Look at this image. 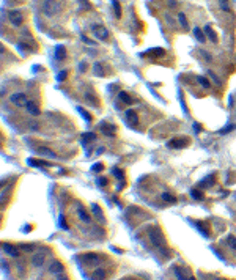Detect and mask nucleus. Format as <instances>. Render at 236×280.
Here are the masks:
<instances>
[{"instance_id":"f257e3e1","label":"nucleus","mask_w":236,"mask_h":280,"mask_svg":"<svg viewBox=\"0 0 236 280\" xmlns=\"http://www.w3.org/2000/svg\"><path fill=\"white\" fill-rule=\"evenodd\" d=\"M60 10H62L60 0H44V2H43V11H44V14L47 18L55 16Z\"/></svg>"},{"instance_id":"f03ea898","label":"nucleus","mask_w":236,"mask_h":280,"mask_svg":"<svg viewBox=\"0 0 236 280\" xmlns=\"http://www.w3.org/2000/svg\"><path fill=\"white\" fill-rule=\"evenodd\" d=\"M148 236H150L151 242H153L156 247L162 249V247L165 245V239H164V236H162V233H161V230H159L158 227L150 228V230H148Z\"/></svg>"},{"instance_id":"7ed1b4c3","label":"nucleus","mask_w":236,"mask_h":280,"mask_svg":"<svg viewBox=\"0 0 236 280\" xmlns=\"http://www.w3.org/2000/svg\"><path fill=\"white\" fill-rule=\"evenodd\" d=\"M91 30H93V33H94V36H96L98 40H101V41H107V38H109V32H107L105 27H102V25H93Z\"/></svg>"},{"instance_id":"20e7f679","label":"nucleus","mask_w":236,"mask_h":280,"mask_svg":"<svg viewBox=\"0 0 236 280\" xmlns=\"http://www.w3.org/2000/svg\"><path fill=\"white\" fill-rule=\"evenodd\" d=\"M10 101H11L14 105H18V107H24V105H27V102H29L24 93H13L11 98H10Z\"/></svg>"},{"instance_id":"39448f33","label":"nucleus","mask_w":236,"mask_h":280,"mask_svg":"<svg viewBox=\"0 0 236 280\" xmlns=\"http://www.w3.org/2000/svg\"><path fill=\"white\" fill-rule=\"evenodd\" d=\"M80 260H82V263H85L88 266H94L99 263V256L96 253H85L83 256H80Z\"/></svg>"},{"instance_id":"423d86ee","label":"nucleus","mask_w":236,"mask_h":280,"mask_svg":"<svg viewBox=\"0 0 236 280\" xmlns=\"http://www.w3.org/2000/svg\"><path fill=\"white\" fill-rule=\"evenodd\" d=\"M8 19H10V22H11L14 27H19V25L22 24V16H21L19 11H10Z\"/></svg>"},{"instance_id":"0eeeda50","label":"nucleus","mask_w":236,"mask_h":280,"mask_svg":"<svg viewBox=\"0 0 236 280\" xmlns=\"http://www.w3.org/2000/svg\"><path fill=\"white\" fill-rule=\"evenodd\" d=\"M189 143V138H173V140H170L169 142V147L170 148H183V147H186Z\"/></svg>"},{"instance_id":"6e6552de","label":"nucleus","mask_w":236,"mask_h":280,"mask_svg":"<svg viewBox=\"0 0 236 280\" xmlns=\"http://www.w3.org/2000/svg\"><path fill=\"white\" fill-rule=\"evenodd\" d=\"M44 260H46L44 252H38V253H35V255L32 256V264H33L35 267H40V266L44 264Z\"/></svg>"},{"instance_id":"1a4fd4ad","label":"nucleus","mask_w":236,"mask_h":280,"mask_svg":"<svg viewBox=\"0 0 236 280\" xmlns=\"http://www.w3.org/2000/svg\"><path fill=\"white\" fill-rule=\"evenodd\" d=\"M2 249H3V252H7V253L11 255V256H18V255H19V249L14 247V245H11V244L3 242V244H2Z\"/></svg>"},{"instance_id":"9d476101","label":"nucleus","mask_w":236,"mask_h":280,"mask_svg":"<svg viewBox=\"0 0 236 280\" xmlns=\"http://www.w3.org/2000/svg\"><path fill=\"white\" fill-rule=\"evenodd\" d=\"M55 58L58 62H62V60L66 58V47L65 46H57L55 47Z\"/></svg>"},{"instance_id":"9b49d317","label":"nucleus","mask_w":236,"mask_h":280,"mask_svg":"<svg viewBox=\"0 0 236 280\" xmlns=\"http://www.w3.org/2000/svg\"><path fill=\"white\" fill-rule=\"evenodd\" d=\"M25 107H27V112H29L30 115H33V116H38V115H40V109H38V105H36L33 101H29Z\"/></svg>"},{"instance_id":"f8f14e48","label":"nucleus","mask_w":236,"mask_h":280,"mask_svg":"<svg viewBox=\"0 0 236 280\" xmlns=\"http://www.w3.org/2000/svg\"><path fill=\"white\" fill-rule=\"evenodd\" d=\"M49 271H51L52 274H62V272H63V264H62L60 261H54V263L51 264Z\"/></svg>"},{"instance_id":"ddd939ff","label":"nucleus","mask_w":236,"mask_h":280,"mask_svg":"<svg viewBox=\"0 0 236 280\" xmlns=\"http://www.w3.org/2000/svg\"><path fill=\"white\" fill-rule=\"evenodd\" d=\"M205 33H206V36H209V40L212 43H217V33L211 29V25H205Z\"/></svg>"},{"instance_id":"4468645a","label":"nucleus","mask_w":236,"mask_h":280,"mask_svg":"<svg viewBox=\"0 0 236 280\" xmlns=\"http://www.w3.org/2000/svg\"><path fill=\"white\" fill-rule=\"evenodd\" d=\"M126 118H128V121H129V124H137L139 123V116H137V113L136 112H132V110H128L126 112Z\"/></svg>"},{"instance_id":"2eb2a0df","label":"nucleus","mask_w":236,"mask_h":280,"mask_svg":"<svg viewBox=\"0 0 236 280\" xmlns=\"http://www.w3.org/2000/svg\"><path fill=\"white\" fill-rule=\"evenodd\" d=\"M93 71H94V76L98 77H104V68H102V63H94L93 65Z\"/></svg>"},{"instance_id":"dca6fc26","label":"nucleus","mask_w":236,"mask_h":280,"mask_svg":"<svg viewBox=\"0 0 236 280\" xmlns=\"http://www.w3.org/2000/svg\"><path fill=\"white\" fill-rule=\"evenodd\" d=\"M104 278H105V271L101 269V267L94 269V272H93V280H104Z\"/></svg>"},{"instance_id":"f3484780","label":"nucleus","mask_w":236,"mask_h":280,"mask_svg":"<svg viewBox=\"0 0 236 280\" xmlns=\"http://www.w3.org/2000/svg\"><path fill=\"white\" fill-rule=\"evenodd\" d=\"M80 138H82L83 143H87V142H91V140H96V134L94 132H83Z\"/></svg>"},{"instance_id":"a211bd4d","label":"nucleus","mask_w":236,"mask_h":280,"mask_svg":"<svg viewBox=\"0 0 236 280\" xmlns=\"http://www.w3.org/2000/svg\"><path fill=\"white\" fill-rule=\"evenodd\" d=\"M115 131H116V127H115V126H112V124H109V126L102 124V132H104L105 135H110V137H113V135H115Z\"/></svg>"},{"instance_id":"6ab92c4d","label":"nucleus","mask_w":236,"mask_h":280,"mask_svg":"<svg viewBox=\"0 0 236 280\" xmlns=\"http://www.w3.org/2000/svg\"><path fill=\"white\" fill-rule=\"evenodd\" d=\"M29 164H30L32 167H43V165L49 167V165H51L49 162H46V161H38V159H29Z\"/></svg>"},{"instance_id":"aec40b11","label":"nucleus","mask_w":236,"mask_h":280,"mask_svg":"<svg viewBox=\"0 0 236 280\" xmlns=\"http://www.w3.org/2000/svg\"><path fill=\"white\" fill-rule=\"evenodd\" d=\"M77 214H79V217H80V219H82L83 222H87V223H88V222L91 220V219H90V216H88V214L85 213V209H83L82 206H79V208H77Z\"/></svg>"},{"instance_id":"412c9836","label":"nucleus","mask_w":236,"mask_h":280,"mask_svg":"<svg viewBox=\"0 0 236 280\" xmlns=\"http://www.w3.org/2000/svg\"><path fill=\"white\" fill-rule=\"evenodd\" d=\"M118 98H120L125 104H131L132 102V99H131V96L126 93V91H120V94H118Z\"/></svg>"},{"instance_id":"4be33fe9","label":"nucleus","mask_w":236,"mask_h":280,"mask_svg":"<svg viewBox=\"0 0 236 280\" xmlns=\"http://www.w3.org/2000/svg\"><path fill=\"white\" fill-rule=\"evenodd\" d=\"M178 21H180V24L183 25V29H184V30H187V29H189V24H187V19H186V14H183V13H180V14H178Z\"/></svg>"},{"instance_id":"5701e85b","label":"nucleus","mask_w":236,"mask_h":280,"mask_svg":"<svg viewBox=\"0 0 236 280\" xmlns=\"http://www.w3.org/2000/svg\"><path fill=\"white\" fill-rule=\"evenodd\" d=\"M91 209H93V214L99 219V220H102V211H101V208H99V205H96V203H93V206H91Z\"/></svg>"},{"instance_id":"b1692460","label":"nucleus","mask_w":236,"mask_h":280,"mask_svg":"<svg viewBox=\"0 0 236 280\" xmlns=\"http://www.w3.org/2000/svg\"><path fill=\"white\" fill-rule=\"evenodd\" d=\"M197 80H198V83H200L203 88H206V90H208V88H209V85H211V83H209V80H208L206 77H203V76H198V77H197Z\"/></svg>"},{"instance_id":"393cba45","label":"nucleus","mask_w":236,"mask_h":280,"mask_svg":"<svg viewBox=\"0 0 236 280\" xmlns=\"http://www.w3.org/2000/svg\"><path fill=\"white\" fill-rule=\"evenodd\" d=\"M113 11H115L116 18L121 16V7H120V2H118V0H113Z\"/></svg>"},{"instance_id":"a878e982","label":"nucleus","mask_w":236,"mask_h":280,"mask_svg":"<svg viewBox=\"0 0 236 280\" xmlns=\"http://www.w3.org/2000/svg\"><path fill=\"white\" fill-rule=\"evenodd\" d=\"M194 35L197 36V40H198L200 43H203V41H205V35H203V32H201L198 27H195V29H194Z\"/></svg>"},{"instance_id":"bb28decb","label":"nucleus","mask_w":236,"mask_h":280,"mask_svg":"<svg viewBox=\"0 0 236 280\" xmlns=\"http://www.w3.org/2000/svg\"><path fill=\"white\" fill-rule=\"evenodd\" d=\"M162 200H164V202H169V203H176V198H175L173 195H170L169 192H164V194H162Z\"/></svg>"},{"instance_id":"cd10ccee","label":"nucleus","mask_w":236,"mask_h":280,"mask_svg":"<svg viewBox=\"0 0 236 280\" xmlns=\"http://www.w3.org/2000/svg\"><path fill=\"white\" fill-rule=\"evenodd\" d=\"M40 153H41L43 156H49V158H55V154H54V151H51L49 148H40Z\"/></svg>"},{"instance_id":"c85d7f7f","label":"nucleus","mask_w":236,"mask_h":280,"mask_svg":"<svg viewBox=\"0 0 236 280\" xmlns=\"http://www.w3.org/2000/svg\"><path fill=\"white\" fill-rule=\"evenodd\" d=\"M79 112H80V113L83 115V118H85V121H87V123H90V121H91V115H90V113H88V112H87L85 109L79 107Z\"/></svg>"},{"instance_id":"c756f323","label":"nucleus","mask_w":236,"mask_h":280,"mask_svg":"<svg viewBox=\"0 0 236 280\" xmlns=\"http://www.w3.org/2000/svg\"><path fill=\"white\" fill-rule=\"evenodd\" d=\"M233 129H234V124H233V123H230V124H227L223 129H220V131H219V134H228V132H230V131H233Z\"/></svg>"},{"instance_id":"7c9ffc66","label":"nucleus","mask_w":236,"mask_h":280,"mask_svg":"<svg viewBox=\"0 0 236 280\" xmlns=\"http://www.w3.org/2000/svg\"><path fill=\"white\" fill-rule=\"evenodd\" d=\"M190 195H192L195 200H203V194H201L200 191H197V189H194V191L190 192Z\"/></svg>"},{"instance_id":"2f4dec72","label":"nucleus","mask_w":236,"mask_h":280,"mask_svg":"<svg viewBox=\"0 0 236 280\" xmlns=\"http://www.w3.org/2000/svg\"><path fill=\"white\" fill-rule=\"evenodd\" d=\"M19 249H22V250H25V252H33L35 245H33V244H21Z\"/></svg>"},{"instance_id":"473e14b6","label":"nucleus","mask_w":236,"mask_h":280,"mask_svg":"<svg viewBox=\"0 0 236 280\" xmlns=\"http://www.w3.org/2000/svg\"><path fill=\"white\" fill-rule=\"evenodd\" d=\"M208 76H209V77L212 79V82H214L216 85H220V79H219V77H217V76H216V74H214L212 71H208Z\"/></svg>"},{"instance_id":"72a5a7b5","label":"nucleus","mask_w":236,"mask_h":280,"mask_svg":"<svg viewBox=\"0 0 236 280\" xmlns=\"http://www.w3.org/2000/svg\"><path fill=\"white\" fill-rule=\"evenodd\" d=\"M175 275L178 277V280H189V278H186V277H184V274L181 272V269H180V267H175Z\"/></svg>"},{"instance_id":"f704fd0d","label":"nucleus","mask_w":236,"mask_h":280,"mask_svg":"<svg viewBox=\"0 0 236 280\" xmlns=\"http://www.w3.org/2000/svg\"><path fill=\"white\" fill-rule=\"evenodd\" d=\"M220 8L223 10V11H227V13H230L231 10H230V7H228V0H220Z\"/></svg>"},{"instance_id":"c9c22d12","label":"nucleus","mask_w":236,"mask_h":280,"mask_svg":"<svg viewBox=\"0 0 236 280\" xmlns=\"http://www.w3.org/2000/svg\"><path fill=\"white\" fill-rule=\"evenodd\" d=\"M66 76H68V71L65 69V71H62V73H58V76H57V80H58V82H63V80L66 79Z\"/></svg>"},{"instance_id":"e433bc0d","label":"nucleus","mask_w":236,"mask_h":280,"mask_svg":"<svg viewBox=\"0 0 236 280\" xmlns=\"http://www.w3.org/2000/svg\"><path fill=\"white\" fill-rule=\"evenodd\" d=\"M150 52H153V54H154V55H159V57H161V55H164V54H165V51H164V49H162V47H158V49H151V51H150Z\"/></svg>"},{"instance_id":"4c0bfd02","label":"nucleus","mask_w":236,"mask_h":280,"mask_svg":"<svg viewBox=\"0 0 236 280\" xmlns=\"http://www.w3.org/2000/svg\"><path fill=\"white\" fill-rule=\"evenodd\" d=\"M85 99L90 101V104H96V98H94L91 93H85Z\"/></svg>"},{"instance_id":"58836bf2","label":"nucleus","mask_w":236,"mask_h":280,"mask_svg":"<svg viewBox=\"0 0 236 280\" xmlns=\"http://www.w3.org/2000/svg\"><path fill=\"white\" fill-rule=\"evenodd\" d=\"M91 170H93V172H102V170H104V165H102L101 162H98V164H94V165L91 167Z\"/></svg>"},{"instance_id":"ea45409f","label":"nucleus","mask_w":236,"mask_h":280,"mask_svg":"<svg viewBox=\"0 0 236 280\" xmlns=\"http://www.w3.org/2000/svg\"><path fill=\"white\" fill-rule=\"evenodd\" d=\"M58 222H60V227H62L63 230H68V228H69V227L66 225V222H65V216H60V217H58Z\"/></svg>"},{"instance_id":"a19ab883","label":"nucleus","mask_w":236,"mask_h":280,"mask_svg":"<svg viewBox=\"0 0 236 280\" xmlns=\"http://www.w3.org/2000/svg\"><path fill=\"white\" fill-rule=\"evenodd\" d=\"M98 186L99 187H104V186H107V178H98Z\"/></svg>"},{"instance_id":"79ce46f5","label":"nucleus","mask_w":236,"mask_h":280,"mask_svg":"<svg viewBox=\"0 0 236 280\" xmlns=\"http://www.w3.org/2000/svg\"><path fill=\"white\" fill-rule=\"evenodd\" d=\"M112 173H113L115 176H118V178H123V172H121V170H118L116 167H115V169H112Z\"/></svg>"},{"instance_id":"37998d69","label":"nucleus","mask_w":236,"mask_h":280,"mask_svg":"<svg viewBox=\"0 0 236 280\" xmlns=\"http://www.w3.org/2000/svg\"><path fill=\"white\" fill-rule=\"evenodd\" d=\"M228 244H230L233 249H236V238H234V236H228Z\"/></svg>"},{"instance_id":"c03bdc74","label":"nucleus","mask_w":236,"mask_h":280,"mask_svg":"<svg viewBox=\"0 0 236 280\" xmlns=\"http://www.w3.org/2000/svg\"><path fill=\"white\" fill-rule=\"evenodd\" d=\"M82 41H83L85 44H88V46H94V43H93V41H90V40H88L85 35H82Z\"/></svg>"},{"instance_id":"a18cd8bd","label":"nucleus","mask_w":236,"mask_h":280,"mask_svg":"<svg viewBox=\"0 0 236 280\" xmlns=\"http://www.w3.org/2000/svg\"><path fill=\"white\" fill-rule=\"evenodd\" d=\"M200 52H201V55H203V58H205V60L211 62V55H209V54H208L206 51H200Z\"/></svg>"},{"instance_id":"49530a36","label":"nucleus","mask_w":236,"mask_h":280,"mask_svg":"<svg viewBox=\"0 0 236 280\" xmlns=\"http://www.w3.org/2000/svg\"><path fill=\"white\" fill-rule=\"evenodd\" d=\"M19 49H24V51H30V47H29L27 44H24V43H19Z\"/></svg>"},{"instance_id":"de8ad7c7","label":"nucleus","mask_w":236,"mask_h":280,"mask_svg":"<svg viewBox=\"0 0 236 280\" xmlns=\"http://www.w3.org/2000/svg\"><path fill=\"white\" fill-rule=\"evenodd\" d=\"M79 69H80V71L83 73V71L87 69V63H79Z\"/></svg>"},{"instance_id":"09e8293b","label":"nucleus","mask_w":236,"mask_h":280,"mask_svg":"<svg viewBox=\"0 0 236 280\" xmlns=\"http://www.w3.org/2000/svg\"><path fill=\"white\" fill-rule=\"evenodd\" d=\"M30 129H33V131H38V123H30Z\"/></svg>"},{"instance_id":"8fccbe9b","label":"nucleus","mask_w":236,"mask_h":280,"mask_svg":"<svg viewBox=\"0 0 236 280\" xmlns=\"http://www.w3.org/2000/svg\"><path fill=\"white\" fill-rule=\"evenodd\" d=\"M194 129H195L197 132H198V131H201V127H200V124H198V123H197V124H194Z\"/></svg>"},{"instance_id":"3c124183","label":"nucleus","mask_w":236,"mask_h":280,"mask_svg":"<svg viewBox=\"0 0 236 280\" xmlns=\"http://www.w3.org/2000/svg\"><path fill=\"white\" fill-rule=\"evenodd\" d=\"M57 280H69V278H68V277H65V275H58V277H57Z\"/></svg>"},{"instance_id":"603ef678","label":"nucleus","mask_w":236,"mask_h":280,"mask_svg":"<svg viewBox=\"0 0 236 280\" xmlns=\"http://www.w3.org/2000/svg\"><path fill=\"white\" fill-rule=\"evenodd\" d=\"M169 5L173 8V7H176V3H175V0H169Z\"/></svg>"},{"instance_id":"864d4df0","label":"nucleus","mask_w":236,"mask_h":280,"mask_svg":"<svg viewBox=\"0 0 236 280\" xmlns=\"http://www.w3.org/2000/svg\"><path fill=\"white\" fill-rule=\"evenodd\" d=\"M126 280H137V278H126Z\"/></svg>"},{"instance_id":"5fc2aeb1","label":"nucleus","mask_w":236,"mask_h":280,"mask_svg":"<svg viewBox=\"0 0 236 280\" xmlns=\"http://www.w3.org/2000/svg\"><path fill=\"white\" fill-rule=\"evenodd\" d=\"M189 280H195V278H189Z\"/></svg>"}]
</instances>
